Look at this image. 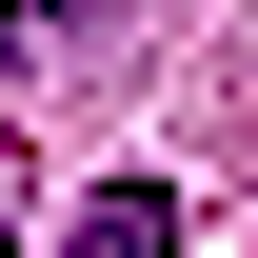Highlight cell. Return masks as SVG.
<instances>
[{
    "label": "cell",
    "instance_id": "6da1fadb",
    "mask_svg": "<svg viewBox=\"0 0 258 258\" xmlns=\"http://www.w3.org/2000/svg\"><path fill=\"white\" fill-rule=\"evenodd\" d=\"M60 258H179V179H99Z\"/></svg>",
    "mask_w": 258,
    "mask_h": 258
},
{
    "label": "cell",
    "instance_id": "7a4b0ae2",
    "mask_svg": "<svg viewBox=\"0 0 258 258\" xmlns=\"http://www.w3.org/2000/svg\"><path fill=\"white\" fill-rule=\"evenodd\" d=\"M0 238H20V179H0Z\"/></svg>",
    "mask_w": 258,
    "mask_h": 258
}]
</instances>
